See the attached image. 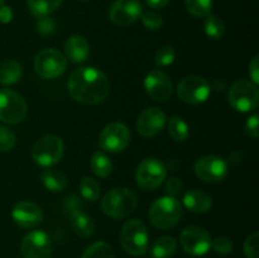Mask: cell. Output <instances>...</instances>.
Segmentation results:
<instances>
[{"instance_id": "1", "label": "cell", "mask_w": 259, "mask_h": 258, "mask_svg": "<svg viewBox=\"0 0 259 258\" xmlns=\"http://www.w3.org/2000/svg\"><path fill=\"white\" fill-rule=\"evenodd\" d=\"M110 83L105 73L95 67H78L68 78L71 98L86 105H96L108 98Z\"/></svg>"}, {"instance_id": "2", "label": "cell", "mask_w": 259, "mask_h": 258, "mask_svg": "<svg viewBox=\"0 0 259 258\" xmlns=\"http://www.w3.org/2000/svg\"><path fill=\"white\" fill-rule=\"evenodd\" d=\"M149 220L158 229H171L176 227L182 217V205L176 197L163 196L151 205Z\"/></svg>"}, {"instance_id": "3", "label": "cell", "mask_w": 259, "mask_h": 258, "mask_svg": "<svg viewBox=\"0 0 259 258\" xmlns=\"http://www.w3.org/2000/svg\"><path fill=\"white\" fill-rule=\"evenodd\" d=\"M138 205V197L132 190L114 189L104 196L101 201V209L104 214L113 219H124L136 210Z\"/></svg>"}, {"instance_id": "4", "label": "cell", "mask_w": 259, "mask_h": 258, "mask_svg": "<svg viewBox=\"0 0 259 258\" xmlns=\"http://www.w3.org/2000/svg\"><path fill=\"white\" fill-rule=\"evenodd\" d=\"M121 247L132 255H143L148 249L149 234L144 223L139 219H132L121 228Z\"/></svg>"}, {"instance_id": "5", "label": "cell", "mask_w": 259, "mask_h": 258, "mask_svg": "<svg viewBox=\"0 0 259 258\" xmlns=\"http://www.w3.org/2000/svg\"><path fill=\"white\" fill-rule=\"evenodd\" d=\"M228 101L233 109L240 113L254 110L259 103L257 85L247 80L235 81L228 93Z\"/></svg>"}, {"instance_id": "6", "label": "cell", "mask_w": 259, "mask_h": 258, "mask_svg": "<svg viewBox=\"0 0 259 258\" xmlns=\"http://www.w3.org/2000/svg\"><path fill=\"white\" fill-rule=\"evenodd\" d=\"M63 156V142L60 137L48 134L34 143L32 148L33 161L42 167H51L61 161Z\"/></svg>"}, {"instance_id": "7", "label": "cell", "mask_w": 259, "mask_h": 258, "mask_svg": "<svg viewBox=\"0 0 259 258\" xmlns=\"http://www.w3.org/2000/svg\"><path fill=\"white\" fill-rule=\"evenodd\" d=\"M67 68V58L60 51L53 48L42 50L34 58V70L40 77H60Z\"/></svg>"}, {"instance_id": "8", "label": "cell", "mask_w": 259, "mask_h": 258, "mask_svg": "<svg viewBox=\"0 0 259 258\" xmlns=\"http://www.w3.org/2000/svg\"><path fill=\"white\" fill-rule=\"evenodd\" d=\"M27 111V103L17 91L10 89L0 90V120L8 124L20 123Z\"/></svg>"}, {"instance_id": "9", "label": "cell", "mask_w": 259, "mask_h": 258, "mask_svg": "<svg viewBox=\"0 0 259 258\" xmlns=\"http://www.w3.org/2000/svg\"><path fill=\"white\" fill-rule=\"evenodd\" d=\"M211 85L201 76H187L177 85L180 100L191 105L205 103L210 96Z\"/></svg>"}, {"instance_id": "10", "label": "cell", "mask_w": 259, "mask_h": 258, "mask_svg": "<svg viewBox=\"0 0 259 258\" xmlns=\"http://www.w3.org/2000/svg\"><path fill=\"white\" fill-rule=\"evenodd\" d=\"M166 175L167 169L164 164L158 158L149 157V158L143 159L137 167L136 181L141 189L151 191V190L157 189L163 182Z\"/></svg>"}, {"instance_id": "11", "label": "cell", "mask_w": 259, "mask_h": 258, "mask_svg": "<svg viewBox=\"0 0 259 258\" xmlns=\"http://www.w3.org/2000/svg\"><path fill=\"white\" fill-rule=\"evenodd\" d=\"M211 235L196 225L185 228L180 235V243L185 252L195 257L206 254L211 248Z\"/></svg>"}, {"instance_id": "12", "label": "cell", "mask_w": 259, "mask_h": 258, "mask_svg": "<svg viewBox=\"0 0 259 258\" xmlns=\"http://www.w3.org/2000/svg\"><path fill=\"white\" fill-rule=\"evenodd\" d=\"M131 142V132L123 123H110L103 129L99 144L111 153L123 152Z\"/></svg>"}, {"instance_id": "13", "label": "cell", "mask_w": 259, "mask_h": 258, "mask_svg": "<svg viewBox=\"0 0 259 258\" xmlns=\"http://www.w3.org/2000/svg\"><path fill=\"white\" fill-rule=\"evenodd\" d=\"M20 252L23 258H51L52 242L50 235L43 230H33L22 240Z\"/></svg>"}, {"instance_id": "14", "label": "cell", "mask_w": 259, "mask_h": 258, "mask_svg": "<svg viewBox=\"0 0 259 258\" xmlns=\"http://www.w3.org/2000/svg\"><path fill=\"white\" fill-rule=\"evenodd\" d=\"M195 174L205 182H220L228 175V164L222 157L204 156L195 163Z\"/></svg>"}, {"instance_id": "15", "label": "cell", "mask_w": 259, "mask_h": 258, "mask_svg": "<svg viewBox=\"0 0 259 258\" xmlns=\"http://www.w3.org/2000/svg\"><path fill=\"white\" fill-rule=\"evenodd\" d=\"M142 12L139 0H115L109 10V17L118 27H126L133 24L141 17Z\"/></svg>"}, {"instance_id": "16", "label": "cell", "mask_w": 259, "mask_h": 258, "mask_svg": "<svg viewBox=\"0 0 259 258\" xmlns=\"http://www.w3.org/2000/svg\"><path fill=\"white\" fill-rule=\"evenodd\" d=\"M167 123L166 114L159 108L144 109L137 119V131L146 138L156 137L164 129Z\"/></svg>"}, {"instance_id": "17", "label": "cell", "mask_w": 259, "mask_h": 258, "mask_svg": "<svg viewBox=\"0 0 259 258\" xmlns=\"http://www.w3.org/2000/svg\"><path fill=\"white\" fill-rule=\"evenodd\" d=\"M144 89L151 99L166 101L172 95V82L167 73L161 70H152L144 78Z\"/></svg>"}, {"instance_id": "18", "label": "cell", "mask_w": 259, "mask_h": 258, "mask_svg": "<svg viewBox=\"0 0 259 258\" xmlns=\"http://www.w3.org/2000/svg\"><path fill=\"white\" fill-rule=\"evenodd\" d=\"M13 220L24 229H33L43 220V212L37 204L30 201H19L12 211Z\"/></svg>"}, {"instance_id": "19", "label": "cell", "mask_w": 259, "mask_h": 258, "mask_svg": "<svg viewBox=\"0 0 259 258\" xmlns=\"http://www.w3.org/2000/svg\"><path fill=\"white\" fill-rule=\"evenodd\" d=\"M66 57L70 58L72 62L78 63L86 61L90 53V46L86 38L82 35H71L65 43Z\"/></svg>"}, {"instance_id": "20", "label": "cell", "mask_w": 259, "mask_h": 258, "mask_svg": "<svg viewBox=\"0 0 259 258\" xmlns=\"http://www.w3.org/2000/svg\"><path fill=\"white\" fill-rule=\"evenodd\" d=\"M184 205L192 212H206L211 209V197L200 190H190L184 196Z\"/></svg>"}, {"instance_id": "21", "label": "cell", "mask_w": 259, "mask_h": 258, "mask_svg": "<svg viewBox=\"0 0 259 258\" xmlns=\"http://www.w3.org/2000/svg\"><path fill=\"white\" fill-rule=\"evenodd\" d=\"M70 224L80 238H90L95 232V222L83 210L70 214Z\"/></svg>"}, {"instance_id": "22", "label": "cell", "mask_w": 259, "mask_h": 258, "mask_svg": "<svg viewBox=\"0 0 259 258\" xmlns=\"http://www.w3.org/2000/svg\"><path fill=\"white\" fill-rule=\"evenodd\" d=\"M62 0H27L28 9L35 18H47L60 8Z\"/></svg>"}, {"instance_id": "23", "label": "cell", "mask_w": 259, "mask_h": 258, "mask_svg": "<svg viewBox=\"0 0 259 258\" xmlns=\"http://www.w3.org/2000/svg\"><path fill=\"white\" fill-rule=\"evenodd\" d=\"M43 186L52 192H61L67 186V177L57 169H46L40 175Z\"/></svg>"}, {"instance_id": "24", "label": "cell", "mask_w": 259, "mask_h": 258, "mask_svg": "<svg viewBox=\"0 0 259 258\" xmlns=\"http://www.w3.org/2000/svg\"><path fill=\"white\" fill-rule=\"evenodd\" d=\"M22 77V66L14 60H8L0 65V83L13 85Z\"/></svg>"}, {"instance_id": "25", "label": "cell", "mask_w": 259, "mask_h": 258, "mask_svg": "<svg viewBox=\"0 0 259 258\" xmlns=\"http://www.w3.org/2000/svg\"><path fill=\"white\" fill-rule=\"evenodd\" d=\"M177 248V242L175 240V238L168 237V235H164V237L158 238V239L154 242L153 247H152V257L153 258H169L171 255H174V253L176 252Z\"/></svg>"}, {"instance_id": "26", "label": "cell", "mask_w": 259, "mask_h": 258, "mask_svg": "<svg viewBox=\"0 0 259 258\" xmlns=\"http://www.w3.org/2000/svg\"><path fill=\"white\" fill-rule=\"evenodd\" d=\"M91 169L96 176L105 179L113 172V162L103 152H95L91 157Z\"/></svg>"}, {"instance_id": "27", "label": "cell", "mask_w": 259, "mask_h": 258, "mask_svg": "<svg viewBox=\"0 0 259 258\" xmlns=\"http://www.w3.org/2000/svg\"><path fill=\"white\" fill-rule=\"evenodd\" d=\"M168 133L174 141L184 142L190 134L189 125L180 116H172L168 121Z\"/></svg>"}, {"instance_id": "28", "label": "cell", "mask_w": 259, "mask_h": 258, "mask_svg": "<svg viewBox=\"0 0 259 258\" xmlns=\"http://www.w3.org/2000/svg\"><path fill=\"white\" fill-rule=\"evenodd\" d=\"M187 12L197 18H206L210 15L212 8V0H185Z\"/></svg>"}, {"instance_id": "29", "label": "cell", "mask_w": 259, "mask_h": 258, "mask_svg": "<svg viewBox=\"0 0 259 258\" xmlns=\"http://www.w3.org/2000/svg\"><path fill=\"white\" fill-rule=\"evenodd\" d=\"M80 192L88 201H96L100 197V186L93 177H83L80 182Z\"/></svg>"}, {"instance_id": "30", "label": "cell", "mask_w": 259, "mask_h": 258, "mask_svg": "<svg viewBox=\"0 0 259 258\" xmlns=\"http://www.w3.org/2000/svg\"><path fill=\"white\" fill-rule=\"evenodd\" d=\"M81 258H114V252L105 242H96L89 245Z\"/></svg>"}, {"instance_id": "31", "label": "cell", "mask_w": 259, "mask_h": 258, "mask_svg": "<svg viewBox=\"0 0 259 258\" xmlns=\"http://www.w3.org/2000/svg\"><path fill=\"white\" fill-rule=\"evenodd\" d=\"M204 28L206 35H209L212 39H219V38H222L225 33V25L224 23H223V20L211 14L206 17Z\"/></svg>"}, {"instance_id": "32", "label": "cell", "mask_w": 259, "mask_h": 258, "mask_svg": "<svg viewBox=\"0 0 259 258\" xmlns=\"http://www.w3.org/2000/svg\"><path fill=\"white\" fill-rule=\"evenodd\" d=\"M141 18L144 27L151 30L159 29L162 27V24H163V18H162V15L158 14L157 12H153V10L142 12Z\"/></svg>"}, {"instance_id": "33", "label": "cell", "mask_w": 259, "mask_h": 258, "mask_svg": "<svg viewBox=\"0 0 259 258\" xmlns=\"http://www.w3.org/2000/svg\"><path fill=\"white\" fill-rule=\"evenodd\" d=\"M175 50L169 46H163V47L158 48L156 52V58L154 62L159 67H164V66H169L175 61Z\"/></svg>"}, {"instance_id": "34", "label": "cell", "mask_w": 259, "mask_h": 258, "mask_svg": "<svg viewBox=\"0 0 259 258\" xmlns=\"http://www.w3.org/2000/svg\"><path fill=\"white\" fill-rule=\"evenodd\" d=\"M17 144L15 134L5 126H0V152H8Z\"/></svg>"}, {"instance_id": "35", "label": "cell", "mask_w": 259, "mask_h": 258, "mask_svg": "<svg viewBox=\"0 0 259 258\" xmlns=\"http://www.w3.org/2000/svg\"><path fill=\"white\" fill-rule=\"evenodd\" d=\"M244 253L248 258H259V234H250L244 242Z\"/></svg>"}, {"instance_id": "36", "label": "cell", "mask_w": 259, "mask_h": 258, "mask_svg": "<svg viewBox=\"0 0 259 258\" xmlns=\"http://www.w3.org/2000/svg\"><path fill=\"white\" fill-rule=\"evenodd\" d=\"M211 248L219 254H229L233 250V243L227 237H218L217 239L211 242Z\"/></svg>"}, {"instance_id": "37", "label": "cell", "mask_w": 259, "mask_h": 258, "mask_svg": "<svg viewBox=\"0 0 259 258\" xmlns=\"http://www.w3.org/2000/svg\"><path fill=\"white\" fill-rule=\"evenodd\" d=\"M259 116L258 114L249 116L245 123V133L252 138H258L259 136Z\"/></svg>"}, {"instance_id": "38", "label": "cell", "mask_w": 259, "mask_h": 258, "mask_svg": "<svg viewBox=\"0 0 259 258\" xmlns=\"http://www.w3.org/2000/svg\"><path fill=\"white\" fill-rule=\"evenodd\" d=\"M65 206H66V210H67L70 214H73V212H77V211H82L83 210V204L81 202V200L78 199L77 196H75V195H71V196L66 197Z\"/></svg>"}, {"instance_id": "39", "label": "cell", "mask_w": 259, "mask_h": 258, "mask_svg": "<svg viewBox=\"0 0 259 258\" xmlns=\"http://www.w3.org/2000/svg\"><path fill=\"white\" fill-rule=\"evenodd\" d=\"M182 190V182L180 179H176V177H172L167 181L166 184V192L168 196L175 197L176 195H179Z\"/></svg>"}, {"instance_id": "40", "label": "cell", "mask_w": 259, "mask_h": 258, "mask_svg": "<svg viewBox=\"0 0 259 258\" xmlns=\"http://www.w3.org/2000/svg\"><path fill=\"white\" fill-rule=\"evenodd\" d=\"M249 75L253 83H259V55H255L249 63Z\"/></svg>"}, {"instance_id": "41", "label": "cell", "mask_w": 259, "mask_h": 258, "mask_svg": "<svg viewBox=\"0 0 259 258\" xmlns=\"http://www.w3.org/2000/svg\"><path fill=\"white\" fill-rule=\"evenodd\" d=\"M38 29L43 35H50L55 30V23L48 18H42V20L38 24Z\"/></svg>"}, {"instance_id": "42", "label": "cell", "mask_w": 259, "mask_h": 258, "mask_svg": "<svg viewBox=\"0 0 259 258\" xmlns=\"http://www.w3.org/2000/svg\"><path fill=\"white\" fill-rule=\"evenodd\" d=\"M13 19V10L7 5H2L0 7V23H9Z\"/></svg>"}, {"instance_id": "43", "label": "cell", "mask_w": 259, "mask_h": 258, "mask_svg": "<svg viewBox=\"0 0 259 258\" xmlns=\"http://www.w3.org/2000/svg\"><path fill=\"white\" fill-rule=\"evenodd\" d=\"M171 0H146L147 5L149 8H153V9H159V8L166 7Z\"/></svg>"}, {"instance_id": "44", "label": "cell", "mask_w": 259, "mask_h": 258, "mask_svg": "<svg viewBox=\"0 0 259 258\" xmlns=\"http://www.w3.org/2000/svg\"><path fill=\"white\" fill-rule=\"evenodd\" d=\"M224 88H225V82H224V81L215 80L214 82H212V89H215V90H220V91H222Z\"/></svg>"}, {"instance_id": "45", "label": "cell", "mask_w": 259, "mask_h": 258, "mask_svg": "<svg viewBox=\"0 0 259 258\" xmlns=\"http://www.w3.org/2000/svg\"><path fill=\"white\" fill-rule=\"evenodd\" d=\"M2 2H4V0H0V3H2Z\"/></svg>"}, {"instance_id": "46", "label": "cell", "mask_w": 259, "mask_h": 258, "mask_svg": "<svg viewBox=\"0 0 259 258\" xmlns=\"http://www.w3.org/2000/svg\"><path fill=\"white\" fill-rule=\"evenodd\" d=\"M82 2H86V0H82Z\"/></svg>"}]
</instances>
